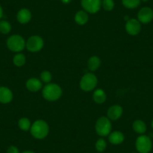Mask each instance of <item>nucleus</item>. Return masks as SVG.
<instances>
[{
  "instance_id": "1",
  "label": "nucleus",
  "mask_w": 153,
  "mask_h": 153,
  "mask_svg": "<svg viewBox=\"0 0 153 153\" xmlns=\"http://www.w3.org/2000/svg\"><path fill=\"white\" fill-rule=\"evenodd\" d=\"M49 126L42 120H36L31 126L30 133L34 138L37 140L45 139L49 134Z\"/></svg>"
},
{
  "instance_id": "2",
  "label": "nucleus",
  "mask_w": 153,
  "mask_h": 153,
  "mask_svg": "<svg viewBox=\"0 0 153 153\" xmlns=\"http://www.w3.org/2000/svg\"><path fill=\"white\" fill-rule=\"evenodd\" d=\"M62 95V90L59 85L56 83H48L42 89L44 98L48 101H57Z\"/></svg>"
},
{
  "instance_id": "3",
  "label": "nucleus",
  "mask_w": 153,
  "mask_h": 153,
  "mask_svg": "<svg viewBox=\"0 0 153 153\" xmlns=\"http://www.w3.org/2000/svg\"><path fill=\"white\" fill-rule=\"evenodd\" d=\"M112 130L111 120L106 117L98 119L95 123V131L100 137L108 136Z\"/></svg>"
},
{
  "instance_id": "4",
  "label": "nucleus",
  "mask_w": 153,
  "mask_h": 153,
  "mask_svg": "<svg viewBox=\"0 0 153 153\" xmlns=\"http://www.w3.org/2000/svg\"><path fill=\"white\" fill-rule=\"evenodd\" d=\"M7 47L13 52H21L26 48V42L21 35H13L8 38Z\"/></svg>"
},
{
  "instance_id": "5",
  "label": "nucleus",
  "mask_w": 153,
  "mask_h": 153,
  "mask_svg": "<svg viewBox=\"0 0 153 153\" xmlns=\"http://www.w3.org/2000/svg\"><path fill=\"white\" fill-rule=\"evenodd\" d=\"M98 84V79L92 73H87L82 76L80 82V89L85 92L92 91Z\"/></svg>"
},
{
  "instance_id": "6",
  "label": "nucleus",
  "mask_w": 153,
  "mask_h": 153,
  "mask_svg": "<svg viewBox=\"0 0 153 153\" xmlns=\"http://www.w3.org/2000/svg\"><path fill=\"white\" fill-rule=\"evenodd\" d=\"M135 147L138 153H149L152 149L151 138L146 135H140L135 141Z\"/></svg>"
},
{
  "instance_id": "7",
  "label": "nucleus",
  "mask_w": 153,
  "mask_h": 153,
  "mask_svg": "<svg viewBox=\"0 0 153 153\" xmlns=\"http://www.w3.org/2000/svg\"><path fill=\"white\" fill-rule=\"evenodd\" d=\"M44 47V40L38 35H32L26 41V48L29 51L35 53L40 51Z\"/></svg>"
},
{
  "instance_id": "8",
  "label": "nucleus",
  "mask_w": 153,
  "mask_h": 153,
  "mask_svg": "<svg viewBox=\"0 0 153 153\" xmlns=\"http://www.w3.org/2000/svg\"><path fill=\"white\" fill-rule=\"evenodd\" d=\"M80 4L85 11L89 14H96L101 7V0H81Z\"/></svg>"
},
{
  "instance_id": "9",
  "label": "nucleus",
  "mask_w": 153,
  "mask_h": 153,
  "mask_svg": "<svg viewBox=\"0 0 153 153\" xmlns=\"http://www.w3.org/2000/svg\"><path fill=\"white\" fill-rule=\"evenodd\" d=\"M137 20L143 24H147L153 20V10L149 7H143L137 14Z\"/></svg>"
},
{
  "instance_id": "10",
  "label": "nucleus",
  "mask_w": 153,
  "mask_h": 153,
  "mask_svg": "<svg viewBox=\"0 0 153 153\" xmlns=\"http://www.w3.org/2000/svg\"><path fill=\"white\" fill-rule=\"evenodd\" d=\"M126 30L131 35H138L141 31V23L137 19H128L126 22Z\"/></svg>"
},
{
  "instance_id": "11",
  "label": "nucleus",
  "mask_w": 153,
  "mask_h": 153,
  "mask_svg": "<svg viewBox=\"0 0 153 153\" xmlns=\"http://www.w3.org/2000/svg\"><path fill=\"white\" fill-rule=\"evenodd\" d=\"M123 113V107L120 105H118V104H115V105L111 106L107 110V117L110 120L116 121V120H118L122 117Z\"/></svg>"
},
{
  "instance_id": "12",
  "label": "nucleus",
  "mask_w": 153,
  "mask_h": 153,
  "mask_svg": "<svg viewBox=\"0 0 153 153\" xmlns=\"http://www.w3.org/2000/svg\"><path fill=\"white\" fill-rule=\"evenodd\" d=\"M108 140L113 145H120L123 143L125 140V135L123 132L120 131H115L110 132L108 135Z\"/></svg>"
},
{
  "instance_id": "13",
  "label": "nucleus",
  "mask_w": 153,
  "mask_h": 153,
  "mask_svg": "<svg viewBox=\"0 0 153 153\" xmlns=\"http://www.w3.org/2000/svg\"><path fill=\"white\" fill-rule=\"evenodd\" d=\"M32 19L31 11L27 8H22L17 12V20L21 24H26Z\"/></svg>"
},
{
  "instance_id": "14",
  "label": "nucleus",
  "mask_w": 153,
  "mask_h": 153,
  "mask_svg": "<svg viewBox=\"0 0 153 153\" xmlns=\"http://www.w3.org/2000/svg\"><path fill=\"white\" fill-rule=\"evenodd\" d=\"M13 99V93L11 89L5 86L0 87V102L2 104H8Z\"/></svg>"
},
{
  "instance_id": "15",
  "label": "nucleus",
  "mask_w": 153,
  "mask_h": 153,
  "mask_svg": "<svg viewBox=\"0 0 153 153\" xmlns=\"http://www.w3.org/2000/svg\"><path fill=\"white\" fill-rule=\"evenodd\" d=\"M26 86L30 92H38L42 88V83L40 80L32 77L26 81Z\"/></svg>"
},
{
  "instance_id": "16",
  "label": "nucleus",
  "mask_w": 153,
  "mask_h": 153,
  "mask_svg": "<svg viewBox=\"0 0 153 153\" xmlns=\"http://www.w3.org/2000/svg\"><path fill=\"white\" fill-rule=\"evenodd\" d=\"M74 20L78 25L83 26L89 20V14L84 10H80V11H77L75 14Z\"/></svg>"
},
{
  "instance_id": "17",
  "label": "nucleus",
  "mask_w": 153,
  "mask_h": 153,
  "mask_svg": "<svg viewBox=\"0 0 153 153\" xmlns=\"http://www.w3.org/2000/svg\"><path fill=\"white\" fill-rule=\"evenodd\" d=\"M92 98L93 101L97 104H103L107 99V95L103 89H98L94 92Z\"/></svg>"
},
{
  "instance_id": "18",
  "label": "nucleus",
  "mask_w": 153,
  "mask_h": 153,
  "mask_svg": "<svg viewBox=\"0 0 153 153\" xmlns=\"http://www.w3.org/2000/svg\"><path fill=\"white\" fill-rule=\"evenodd\" d=\"M132 127H133V130L139 134H143L146 131V125L143 120H135L133 123Z\"/></svg>"
},
{
  "instance_id": "19",
  "label": "nucleus",
  "mask_w": 153,
  "mask_h": 153,
  "mask_svg": "<svg viewBox=\"0 0 153 153\" xmlns=\"http://www.w3.org/2000/svg\"><path fill=\"white\" fill-rule=\"evenodd\" d=\"M101 65V59L98 56H91L87 62L88 68L91 71H95L98 70V68Z\"/></svg>"
},
{
  "instance_id": "20",
  "label": "nucleus",
  "mask_w": 153,
  "mask_h": 153,
  "mask_svg": "<svg viewBox=\"0 0 153 153\" xmlns=\"http://www.w3.org/2000/svg\"><path fill=\"white\" fill-rule=\"evenodd\" d=\"M141 0H122L123 6L128 9H134L140 5Z\"/></svg>"
},
{
  "instance_id": "21",
  "label": "nucleus",
  "mask_w": 153,
  "mask_h": 153,
  "mask_svg": "<svg viewBox=\"0 0 153 153\" xmlns=\"http://www.w3.org/2000/svg\"><path fill=\"white\" fill-rule=\"evenodd\" d=\"M31 123L30 120L26 117H22L18 121V126L22 131H27L30 130L31 128Z\"/></svg>"
},
{
  "instance_id": "22",
  "label": "nucleus",
  "mask_w": 153,
  "mask_h": 153,
  "mask_svg": "<svg viewBox=\"0 0 153 153\" xmlns=\"http://www.w3.org/2000/svg\"><path fill=\"white\" fill-rule=\"evenodd\" d=\"M13 62L17 67H22L26 63V56L23 53H17L14 56Z\"/></svg>"
},
{
  "instance_id": "23",
  "label": "nucleus",
  "mask_w": 153,
  "mask_h": 153,
  "mask_svg": "<svg viewBox=\"0 0 153 153\" xmlns=\"http://www.w3.org/2000/svg\"><path fill=\"white\" fill-rule=\"evenodd\" d=\"M11 26L9 22L6 20L0 21V32L2 34H8L11 32Z\"/></svg>"
},
{
  "instance_id": "24",
  "label": "nucleus",
  "mask_w": 153,
  "mask_h": 153,
  "mask_svg": "<svg viewBox=\"0 0 153 153\" xmlns=\"http://www.w3.org/2000/svg\"><path fill=\"white\" fill-rule=\"evenodd\" d=\"M40 78L42 82L46 83V84H48V83H51V80H52V74L50 71H42V73H41Z\"/></svg>"
},
{
  "instance_id": "25",
  "label": "nucleus",
  "mask_w": 153,
  "mask_h": 153,
  "mask_svg": "<svg viewBox=\"0 0 153 153\" xmlns=\"http://www.w3.org/2000/svg\"><path fill=\"white\" fill-rule=\"evenodd\" d=\"M107 148V142L103 138H99L95 143V149L98 152H103Z\"/></svg>"
},
{
  "instance_id": "26",
  "label": "nucleus",
  "mask_w": 153,
  "mask_h": 153,
  "mask_svg": "<svg viewBox=\"0 0 153 153\" xmlns=\"http://www.w3.org/2000/svg\"><path fill=\"white\" fill-rule=\"evenodd\" d=\"M114 1L113 0H102L101 6L106 11H110L114 8Z\"/></svg>"
},
{
  "instance_id": "27",
  "label": "nucleus",
  "mask_w": 153,
  "mask_h": 153,
  "mask_svg": "<svg viewBox=\"0 0 153 153\" xmlns=\"http://www.w3.org/2000/svg\"><path fill=\"white\" fill-rule=\"evenodd\" d=\"M7 153H20V151L15 146H10L7 149Z\"/></svg>"
},
{
  "instance_id": "28",
  "label": "nucleus",
  "mask_w": 153,
  "mask_h": 153,
  "mask_svg": "<svg viewBox=\"0 0 153 153\" xmlns=\"http://www.w3.org/2000/svg\"><path fill=\"white\" fill-rule=\"evenodd\" d=\"M60 1L64 4H68L71 2V0H60Z\"/></svg>"
},
{
  "instance_id": "29",
  "label": "nucleus",
  "mask_w": 153,
  "mask_h": 153,
  "mask_svg": "<svg viewBox=\"0 0 153 153\" xmlns=\"http://www.w3.org/2000/svg\"><path fill=\"white\" fill-rule=\"evenodd\" d=\"M2 16H3V10H2V6L0 5V19L2 18Z\"/></svg>"
},
{
  "instance_id": "30",
  "label": "nucleus",
  "mask_w": 153,
  "mask_h": 153,
  "mask_svg": "<svg viewBox=\"0 0 153 153\" xmlns=\"http://www.w3.org/2000/svg\"><path fill=\"white\" fill-rule=\"evenodd\" d=\"M22 153H35V152H34L32 151H30V150H26V151L23 152Z\"/></svg>"
},
{
  "instance_id": "31",
  "label": "nucleus",
  "mask_w": 153,
  "mask_h": 153,
  "mask_svg": "<svg viewBox=\"0 0 153 153\" xmlns=\"http://www.w3.org/2000/svg\"><path fill=\"white\" fill-rule=\"evenodd\" d=\"M141 1L143 2H148V1H149V0H141Z\"/></svg>"
},
{
  "instance_id": "32",
  "label": "nucleus",
  "mask_w": 153,
  "mask_h": 153,
  "mask_svg": "<svg viewBox=\"0 0 153 153\" xmlns=\"http://www.w3.org/2000/svg\"><path fill=\"white\" fill-rule=\"evenodd\" d=\"M151 126H152V128H153V120H152V121Z\"/></svg>"
},
{
  "instance_id": "33",
  "label": "nucleus",
  "mask_w": 153,
  "mask_h": 153,
  "mask_svg": "<svg viewBox=\"0 0 153 153\" xmlns=\"http://www.w3.org/2000/svg\"><path fill=\"white\" fill-rule=\"evenodd\" d=\"M133 153H137V152H133Z\"/></svg>"
},
{
  "instance_id": "34",
  "label": "nucleus",
  "mask_w": 153,
  "mask_h": 153,
  "mask_svg": "<svg viewBox=\"0 0 153 153\" xmlns=\"http://www.w3.org/2000/svg\"><path fill=\"white\" fill-rule=\"evenodd\" d=\"M98 153H101V152H98Z\"/></svg>"
}]
</instances>
